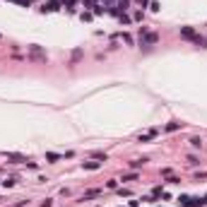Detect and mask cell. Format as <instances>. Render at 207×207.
<instances>
[{"mask_svg":"<svg viewBox=\"0 0 207 207\" xmlns=\"http://www.w3.org/2000/svg\"><path fill=\"white\" fill-rule=\"evenodd\" d=\"M46 159H48V161H58L60 157H58V154H51V152H48V154H46Z\"/></svg>","mask_w":207,"mask_h":207,"instance_id":"obj_8","label":"cell"},{"mask_svg":"<svg viewBox=\"0 0 207 207\" xmlns=\"http://www.w3.org/2000/svg\"><path fill=\"white\" fill-rule=\"evenodd\" d=\"M99 166H101V161H84V169H89V171H94Z\"/></svg>","mask_w":207,"mask_h":207,"instance_id":"obj_5","label":"cell"},{"mask_svg":"<svg viewBox=\"0 0 207 207\" xmlns=\"http://www.w3.org/2000/svg\"><path fill=\"white\" fill-rule=\"evenodd\" d=\"M29 56H32L34 60H46V53H43L39 46H32V48H29Z\"/></svg>","mask_w":207,"mask_h":207,"instance_id":"obj_3","label":"cell"},{"mask_svg":"<svg viewBox=\"0 0 207 207\" xmlns=\"http://www.w3.org/2000/svg\"><path fill=\"white\" fill-rule=\"evenodd\" d=\"M205 205V198H188L185 207H202Z\"/></svg>","mask_w":207,"mask_h":207,"instance_id":"obj_4","label":"cell"},{"mask_svg":"<svg viewBox=\"0 0 207 207\" xmlns=\"http://www.w3.org/2000/svg\"><path fill=\"white\" fill-rule=\"evenodd\" d=\"M181 36H183V39H190V41H195L198 46H207V41L198 34L195 29H190V27H183V29H181Z\"/></svg>","mask_w":207,"mask_h":207,"instance_id":"obj_1","label":"cell"},{"mask_svg":"<svg viewBox=\"0 0 207 207\" xmlns=\"http://www.w3.org/2000/svg\"><path fill=\"white\" fill-rule=\"evenodd\" d=\"M205 200H207V198H205Z\"/></svg>","mask_w":207,"mask_h":207,"instance_id":"obj_9","label":"cell"},{"mask_svg":"<svg viewBox=\"0 0 207 207\" xmlns=\"http://www.w3.org/2000/svg\"><path fill=\"white\" fill-rule=\"evenodd\" d=\"M7 159H12V161H27V159L19 157V154H7Z\"/></svg>","mask_w":207,"mask_h":207,"instance_id":"obj_6","label":"cell"},{"mask_svg":"<svg viewBox=\"0 0 207 207\" xmlns=\"http://www.w3.org/2000/svg\"><path fill=\"white\" fill-rule=\"evenodd\" d=\"M190 144H193V147H202V140H200V137H193V140H190Z\"/></svg>","mask_w":207,"mask_h":207,"instance_id":"obj_7","label":"cell"},{"mask_svg":"<svg viewBox=\"0 0 207 207\" xmlns=\"http://www.w3.org/2000/svg\"><path fill=\"white\" fill-rule=\"evenodd\" d=\"M140 43H142V46H152V43H157V34H149L147 29H142V32H140Z\"/></svg>","mask_w":207,"mask_h":207,"instance_id":"obj_2","label":"cell"}]
</instances>
